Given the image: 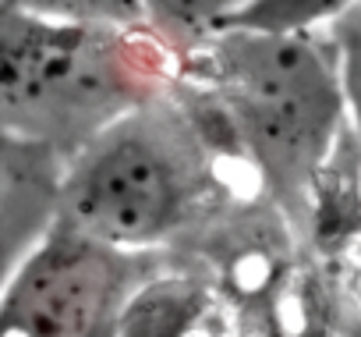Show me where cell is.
<instances>
[{
  "mask_svg": "<svg viewBox=\"0 0 361 337\" xmlns=\"http://www.w3.org/2000/svg\"><path fill=\"white\" fill-rule=\"evenodd\" d=\"M206 160L170 107L152 100L96 131L57 175V220L121 252H149L192 224Z\"/></svg>",
  "mask_w": 361,
  "mask_h": 337,
  "instance_id": "obj_1",
  "label": "cell"
},
{
  "mask_svg": "<svg viewBox=\"0 0 361 337\" xmlns=\"http://www.w3.org/2000/svg\"><path fill=\"white\" fill-rule=\"evenodd\" d=\"M128 36L36 18L0 0V138L54 160L78 153L114 117L149 100Z\"/></svg>",
  "mask_w": 361,
  "mask_h": 337,
  "instance_id": "obj_2",
  "label": "cell"
},
{
  "mask_svg": "<svg viewBox=\"0 0 361 337\" xmlns=\"http://www.w3.org/2000/svg\"><path fill=\"white\" fill-rule=\"evenodd\" d=\"M209 64L259 171L283 196L305 192L347 114L333 57L290 29L227 25L209 40Z\"/></svg>",
  "mask_w": 361,
  "mask_h": 337,
  "instance_id": "obj_3",
  "label": "cell"
},
{
  "mask_svg": "<svg viewBox=\"0 0 361 337\" xmlns=\"http://www.w3.org/2000/svg\"><path fill=\"white\" fill-rule=\"evenodd\" d=\"M145 252H121L54 220L0 295V337H117Z\"/></svg>",
  "mask_w": 361,
  "mask_h": 337,
  "instance_id": "obj_4",
  "label": "cell"
},
{
  "mask_svg": "<svg viewBox=\"0 0 361 337\" xmlns=\"http://www.w3.org/2000/svg\"><path fill=\"white\" fill-rule=\"evenodd\" d=\"M61 160L0 138V295L57 220Z\"/></svg>",
  "mask_w": 361,
  "mask_h": 337,
  "instance_id": "obj_5",
  "label": "cell"
},
{
  "mask_svg": "<svg viewBox=\"0 0 361 337\" xmlns=\"http://www.w3.org/2000/svg\"><path fill=\"white\" fill-rule=\"evenodd\" d=\"M117 337H216L213 305L195 288L156 284L149 277L128 302Z\"/></svg>",
  "mask_w": 361,
  "mask_h": 337,
  "instance_id": "obj_6",
  "label": "cell"
},
{
  "mask_svg": "<svg viewBox=\"0 0 361 337\" xmlns=\"http://www.w3.org/2000/svg\"><path fill=\"white\" fill-rule=\"evenodd\" d=\"M245 11L248 0H145V32L170 47H199Z\"/></svg>",
  "mask_w": 361,
  "mask_h": 337,
  "instance_id": "obj_7",
  "label": "cell"
},
{
  "mask_svg": "<svg viewBox=\"0 0 361 337\" xmlns=\"http://www.w3.org/2000/svg\"><path fill=\"white\" fill-rule=\"evenodd\" d=\"M4 4L64 25L145 32V0H4Z\"/></svg>",
  "mask_w": 361,
  "mask_h": 337,
  "instance_id": "obj_8",
  "label": "cell"
},
{
  "mask_svg": "<svg viewBox=\"0 0 361 337\" xmlns=\"http://www.w3.org/2000/svg\"><path fill=\"white\" fill-rule=\"evenodd\" d=\"M326 32H329L333 71L340 82L343 110L361 135V0H343L329 15Z\"/></svg>",
  "mask_w": 361,
  "mask_h": 337,
  "instance_id": "obj_9",
  "label": "cell"
}]
</instances>
